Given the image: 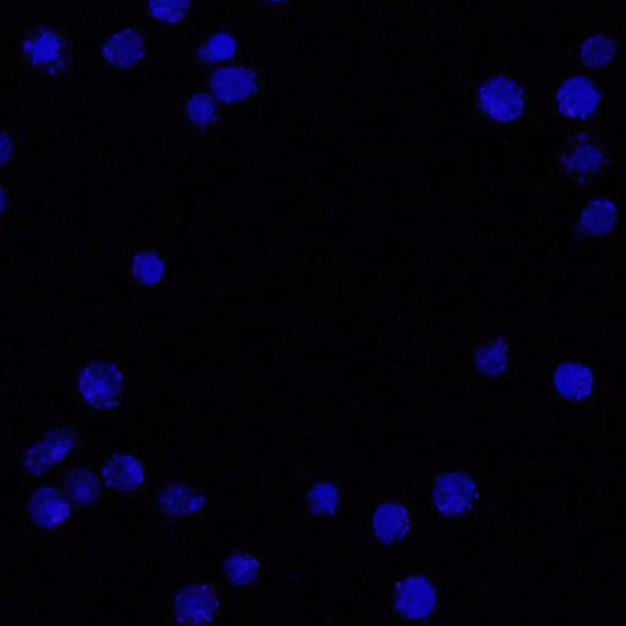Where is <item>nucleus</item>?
<instances>
[{"mask_svg": "<svg viewBox=\"0 0 626 626\" xmlns=\"http://www.w3.org/2000/svg\"><path fill=\"white\" fill-rule=\"evenodd\" d=\"M79 392L90 408L100 411L113 409L124 398L123 373L112 362L93 360L80 373Z\"/></svg>", "mask_w": 626, "mask_h": 626, "instance_id": "obj_1", "label": "nucleus"}, {"mask_svg": "<svg viewBox=\"0 0 626 626\" xmlns=\"http://www.w3.org/2000/svg\"><path fill=\"white\" fill-rule=\"evenodd\" d=\"M607 151L595 135L580 134L565 146L558 158V168L575 185L592 183L602 173Z\"/></svg>", "mask_w": 626, "mask_h": 626, "instance_id": "obj_2", "label": "nucleus"}, {"mask_svg": "<svg viewBox=\"0 0 626 626\" xmlns=\"http://www.w3.org/2000/svg\"><path fill=\"white\" fill-rule=\"evenodd\" d=\"M80 443L78 431L65 426L54 427L41 442L27 449L21 466L26 474L45 475L70 458Z\"/></svg>", "mask_w": 626, "mask_h": 626, "instance_id": "obj_3", "label": "nucleus"}, {"mask_svg": "<svg viewBox=\"0 0 626 626\" xmlns=\"http://www.w3.org/2000/svg\"><path fill=\"white\" fill-rule=\"evenodd\" d=\"M221 613L216 587L210 582L184 586L173 602L175 622L181 625H213Z\"/></svg>", "mask_w": 626, "mask_h": 626, "instance_id": "obj_4", "label": "nucleus"}, {"mask_svg": "<svg viewBox=\"0 0 626 626\" xmlns=\"http://www.w3.org/2000/svg\"><path fill=\"white\" fill-rule=\"evenodd\" d=\"M24 53L32 67L43 74L60 75L69 67L67 41L52 29L31 31L24 42Z\"/></svg>", "mask_w": 626, "mask_h": 626, "instance_id": "obj_5", "label": "nucleus"}, {"mask_svg": "<svg viewBox=\"0 0 626 626\" xmlns=\"http://www.w3.org/2000/svg\"><path fill=\"white\" fill-rule=\"evenodd\" d=\"M29 514L38 529L54 532L62 529L74 515V505L63 491L53 486H40L29 498Z\"/></svg>", "mask_w": 626, "mask_h": 626, "instance_id": "obj_6", "label": "nucleus"}, {"mask_svg": "<svg viewBox=\"0 0 626 626\" xmlns=\"http://www.w3.org/2000/svg\"><path fill=\"white\" fill-rule=\"evenodd\" d=\"M482 111L501 123H512L523 115V91L513 80L497 78L488 81L480 90Z\"/></svg>", "mask_w": 626, "mask_h": 626, "instance_id": "obj_7", "label": "nucleus"}, {"mask_svg": "<svg viewBox=\"0 0 626 626\" xmlns=\"http://www.w3.org/2000/svg\"><path fill=\"white\" fill-rule=\"evenodd\" d=\"M102 477L113 493L124 498H137L146 490L148 469L133 454H115L104 464Z\"/></svg>", "mask_w": 626, "mask_h": 626, "instance_id": "obj_8", "label": "nucleus"}, {"mask_svg": "<svg viewBox=\"0 0 626 626\" xmlns=\"http://www.w3.org/2000/svg\"><path fill=\"white\" fill-rule=\"evenodd\" d=\"M475 499V483L461 472L439 476L433 487V502L444 515L458 516L470 512Z\"/></svg>", "mask_w": 626, "mask_h": 626, "instance_id": "obj_9", "label": "nucleus"}, {"mask_svg": "<svg viewBox=\"0 0 626 626\" xmlns=\"http://www.w3.org/2000/svg\"><path fill=\"white\" fill-rule=\"evenodd\" d=\"M213 96L225 104L245 102L258 91L257 76L254 71L243 67L219 69L212 75Z\"/></svg>", "mask_w": 626, "mask_h": 626, "instance_id": "obj_10", "label": "nucleus"}, {"mask_svg": "<svg viewBox=\"0 0 626 626\" xmlns=\"http://www.w3.org/2000/svg\"><path fill=\"white\" fill-rule=\"evenodd\" d=\"M437 593L435 587L421 576H413L400 584L395 598L399 615L408 619H422L435 611Z\"/></svg>", "mask_w": 626, "mask_h": 626, "instance_id": "obj_11", "label": "nucleus"}, {"mask_svg": "<svg viewBox=\"0 0 626 626\" xmlns=\"http://www.w3.org/2000/svg\"><path fill=\"white\" fill-rule=\"evenodd\" d=\"M600 92L590 81L571 79L560 87L557 96L559 111L571 119H587L596 112L600 103Z\"/></svg>", "mask_w": 626, "mask_h": 626, "instance_id": "obj_12", "label": "nucleus"}, {"mask_svg": "<svg viewBox=\"0 0 626 626\" xmlns=\"http://www.w3.org/2000/svg\"><path fill=\"white\" fill-rule=\"evenodd\" d=\"M102 54L104 60L115 69L135 68L146 57L145 38L139 31L125 29L108 38Z\"/></svg>", "mask_w": 626, "mask_h": 626, "instance_id": "obj_13", "label": "nucleus"}, {"mask_svg": "<svg viewBox=\"0 0 626 626\" xmlns=\"http://www.w3.org/2000/svg\"><path fill=\"white\" fill-rule=\"evenodd\" d=\"M206 497L188 481L178 480L168 483L159 496V509L172 519H184L202 510Z\"/></svg>", "mask_w": 626, "mask_h": 626, "instance_id": "obj_14", "label": "nucleus"}, {"mask_svg": "<svg viewBox=\"0 0 626 626\" xmlns=\"http://www.w3.org/2000/svg\"><path fill=\"white\" fill-rule=\"evenodd\" d=\"M62 491L75 509H86L101 501L103 485L101 477L89 466H78L65 475Z\"/></svg>", "mask_w": 626, "mask_h": 626, "instance_id": "obj_15", "label": "nucleus"}, {"mask_svg": "<svg viewBox=\"0 0 626 626\" xmlns=\"http://www.w3.org/2000/svg\"><path fill=\"white\" fill-rule=\"evenodd\" d=\"M618 222V206L612 200L600 197L587 203L581 211L578 230L585 238H603L617 228Z\"/></svg>", "mask_w": 626, "mask_h": 626, "instance_id": "obj_16", "label": "nucleus"}, {"mask_svg": "<svg viewBox=\"0 0 626 626\" xmlns=\"http://www.w3.org/2000/svg\"><path fill=\"white\" fill-rule=\"evenodd\" d=\"M554 388L565 400L582 402L592 393L593 373L585 365L564 362L554 373Z\"/></svg>", "mask_w": 626, "mask_h": 626, "instance_id": "obj_17", "label": "nucleus"}, {"mask_svg": "<svg viewBox=\"0 0 626 626\" xmlns=\"http://www.w3.org/2000/svg\"><path fill=\"white\" fill-rule=\"evenodd\" d=\"M410 526L408 509L399 503H384L373 516L375 535L387 545L402 540L408 534Z\"/></svg>", "mask_w": 626, "mask_h": 626, "instance_id": "obj_18", "label": "nucleus"}, {"mask_svg": "<svg viewBox=\"0 0 626 626\" xmlns=\"http://www.w3.org/2000/svg\"><path fill=\"white\" fill-rule=\"evenodd\" d=\"M167 266L164 258L155 250L141 251L131 265V278L137 287L155 289L166 279Z\"/></svg>", "mask_w": 626, "mask_h": 626, "instance_id": "obj_19", "label": "nucleus"}, {"mask_svg": "<svg viewBox=\"0 0 626 626\" xmlns=\"http://www.w3.org/2000/svg\"><path fill=\"white\" fill-rule=\"evenodd\" d=\"M260 574V562L246 552H235L223 564V576L230 586L243 587L252 584Z\"/></svg>", "mask_w": 626, "mask_h": 626, "instance_id": "obj_20", "label": "nucleus"}, {"mask_svg": "<svg viewBox=\"0 0 626 626\" xmlns=\"http://www.w3.org/2000/svg\"><path fill=\"white\" fill-rule=\"evenodd\" d=\"M236 51H238V45H236L235 38L227 32H219L203 43L197 51V57L206 64L223 63L233 59Z\"/></svg>", "mask_w": 626, "mask_h": 626, "instance_id": "obj_21", "label": "nucleus"}, {"mask_svg": "<svg viewBox=\"0 0 626 626\" xmlns=\"http://www.w3.org/2000/svg\"><path fill=\"white\" fill-rule=\"evenodd\" d=\"M186 115H188L190 123L200 129L212 128L221 117L218 104L205 93H200V95L191 98L188 106H186Z\"/></svg>", "mask_w": 626, "mask_h": 626, "instance_id": "obj_22", "label": "nucleus"}, {"mask_svg": "<svg viewBox=\"0 0 626 626\" xmlns=\"http://www.w3.org/2000/svg\"><path fill=\"white\" fill-rule=\"evenodd\" d=\"M191 0H148L153 18L166 24H178L190 9Z\"/></svg>", "mask_w": 626, "mask_h": 626, "instance_id": "obj_23", "label": "nucleus"}, {"mask_svg": "<svg viewBox=\"0 0 626 626\" xmlns=\"http://www.w3.org/2000/svg\"><path fill=\"white\" fill-rule=\"evenodd\" d=\"M477 366L487 375H499L507 369V349L501 340L486 345L477 355Z\"/></svg>", "mask_w": 626, "mask_h": 626, "instance_id": "obj_24", "label": "nucleus"}, {"mask_svg": "<svg viewBox=\"0 0 626 626\" xmlns=\"http://www.w3.org/2000/svg\"><path fill=\"white\" fill-rule=\"evenodd\" d=\"M339 503V494L336 486L332 483L323 482L312 488L307 496L312 512L321 514H331L336 512Z\"/></svg>", "mask_w": 626, "mask_h": 626, "instance_id": "obj_25", "label": "nucleus"}, {"mask_svg": "<svg viewBox=\"0 0 626 626\" xmlns=\"http://www.w3.org/2000/svg\"><path fill=\"white\" fill-rule=\"evenodd\" d=\"M613 56V43L607 40V38H591L584 48L585 62L593 65V67H602V65L608 64L611 62Z\"/></svg>", "mask_w": 626, "mask_h": 626, "instance_id": "obj_26", "label": "nucleus"}, {"mask_svg": "<svg viewBox=\"0 0 626 626\" xmlns=\"http://www.w3.org/2000/svg\"><path fill=\"white\" fill-rule=\"evenodd\" d=\"M271 2H274V3H283V2H288V0H271Z\"/></svg>", "mask_w": 626, "mask_h": 626, "instance_id": "obj_27", "label": "nucleus"}]
</instances>
